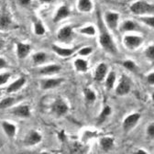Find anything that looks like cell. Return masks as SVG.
Instances as JSON below:
<instances>
[{
    "instance_id": "1",
    "label": "cell",
    "mask_w": 154,
    "mask_h": 154,
    "mask_svg": "<svg viewBox=\"0 0 154 154\" xmlns=\"http://www.w3.org/2000/svg\"><path fill=\"white\" fill-rule=\"evenodd\" d=\"M130 10L135 15L149 14L154 11V6L152 4L148 3L145 0H140V1H137L131 5Z\"/></svg>"
},
{
    "instance_id": "2",
    "label": "cell",
    "mask_w": 154,
    "mask_h": 154,
    "mask_svg": "<svg viewBox=\"0 0 154 154\" xmlns=\"http://www.w3.org/2000/svg\"><path fill=\"white\" fill-rule=\"evenodd\" d=\"M99 42L102 47L110 53H117V48L113 42V40L109 33L106 30H102L101 35L99 37Z\"/></svg>"
},
{
    "instance_id": "3",
    "label": "cell",
    "mask_w": 154,
    "mask_h": 154,
    "mask_svg": "<svg viewBox=\"0 0 154 154\" xmlns=\"http://www.w3.org/2000/svg\"><path fill=\"white\" fill-rule=\"evenodd\" d=\"M51 110L58 117H62V116L65 115L68 112L69 106L63 99H62L61 97H58L53 102L51 106Z\"/></svg>"
},
{
    "instance_id": "4",
    "label": "cell",
    "mask_w": 154,
    "mask_h": 154,
    "mask_svg": "<svg viewBox=\"0 0 154 154\" xmlns=\"http://www.w3.org/2000/svg\"><path fill=\"white\" fill-rule=\"evenodd\" d=\"M124 44L128 50H135L139 48L142 42H143V38L140 36H134V35H126L124 37Z\"/></svg>"
},
{
    "instance_id": "5",
    "label": "cell",
    "mask_w": 154,
    "mask_h": 154,
    "mask_svg": "<svg viewBox=\"0 0 154 154\" xmlns=\"http://www.w3.org/2000/svg\"><path fill=\"white\" fill-rule=\"evenodd\" d=\"M131 89V81L128 76L123 75L121 77V80L116 89V94L118 95H126L129 93Z\"/></svg>"
},
{
    "instance_id": "6",
    "label": "cell",
    "mask_w": 154,
    "mask_h": 154,
    "mask_svg": "<svg viewBox=\"0 0 154 154\" xmlns=\"http://www.w3.org/2000/svg\"><path fill=\"white\" fill-rule=\"evenodd\" d=\"M140 119V113H133L124 119L123 122V128L126 132L131 130L135 126L137 125V123L139 122Z\"/></svg>"
},
{
    "instance_id": "7",
    "label": "cell",
    "mask_w": 154,
    "mask_h": 154,
    "mask_svg": "<svg viewBox=\"0 0 154 154\" xmlns=\"http://www.w3.org/2000/svg\"><path fill=\"white\" fill-rule=\"evenodd\" d=\"M42 141V135L35 131L30 130L24 139V144L25 146H34Z\"/></svg>"
},
{
    "instance_id": "8",
    "label": "cell",
    "mask_w": 154,
    "mask_h": 154,
    "mask_svg": "<svg viewBox=\"0 0 154 154\" xmlns=\"http://www.w3.org/2000/svg\"><path fill=\"white\" fill-rule=\"evenodd\" d=\"M11 114L17 118H22V119H28L31 116L29 106L27 105H20L14 107L11 110Z\"/></svg>"
},
{
    "instance_id": "9",
    "label": "cell",
    "mask_w": 154,
    "mask_h": 154,
    "mask_svg": "<svg viewBox=\"0 0 154 154\" xmlns=\"http://www.w3.org/2000/svg\"><path fill=\"white\" fill-rule=\"evenodd\" d=\"M31 50L30 45L25 44L22 42H17V58L20 60H23L29 54Z\"/></svg>"
},
{
    "instance_id": "10",
    "label": "cell",
    "mask_w": 154,
    "mask_h": 154,
    "mask_svg": "<svg viewBox=\"0 0 154 154\" xmlns=\"http://www.w3.org/2000/svg\"><path fill=\"white\" fill-rule=\"evenodd\" d=\"M63 78H56V79H44L41 81L42 88L44 90L52 89L57 86L61 85V84L63 82Z\"/></svg>"
},
{
    "instance_id": "11",
    "label": "cell",
    "mask_w": 154,
    "mask_h": 154,
    "mask_svg": "<svg viewBox=\"0 0 154 154\" xmlns=\"http://www.w3.org/2000/svg\"><path fill=\"white\" fill-rule=\"evenodd\" d=\"M2 128L4 130V132L6 133L7 136L9 139H13L16 134H17V126L13 123H10L8 121H3L1 123Z\"/></svg>"
},
{
    "instance_id": "12",
    "label": "cell",
    "mask_w": 154,
    "mask_h": 154,
    "mask_svg": "<svg viewBox=\"0 0 154 154\" xmlns=\"http://www.w3.org/2000/svg\"><path fill=\"white\" fill-rule=\"evenodd\" d=\"M26 84V78L25 77H19L18 79H17L16 81H14L12 84H10L8 88H7V93L11 94V93H15L17 91H18L19 89H21L23 87V85H25Z\"/></svg>"
},
{
    "instance_id": "13",
    "label": "cell",
    "mask_w": 154,
    "mask_h": 154,
    "mask_svg": "<svg viewBox=\"0 0 154 154\" xmlns=\"http://www.w3.org/2000/svg\"><path fill=\"white\" fill-rule=\"evenodd\" d=\"M119 19V14L116 12H106V21L110 29H115L118 26Z\"/></svg>"
},
{
    "instance_id": "14",
    "label": "cell",
    "mask_w": 154,
    "mask_h": 154,
    "mask_svg": "<svg viewBox=\"0 0 154 154\" xmlns=\"http://www.w3.org/2000/svg\"><path fill=\"white\" fill-rule=\"evenodd\" d=\"M72 38V29L69 26H66L61 29L58 32V38L62 42H69Z\"/></svg>"
},
{
    "instance_id": "15",
    "label": "cell",
    "mask_w": 154,
    "mask_h": 154,
    "mask_svg": "<svg viewBox=\"0 0 154 154\" xmlns=\"http://www.w3.org/2000/svg\"><path fill=\"white\" fill-rule=\"evenodd\" d=\"M71 14V11L69 9V8L67 6H62L60 7L59 8H58L57 12H56V15L53 18V22L56 23V22H59L61 21L62 19L69 17Z\"/></svg>"
},
{
    "instance_id": "16",
    "label": "cell",
    "mask_w": 154,
    "mask_h": 154,
    "mask_svg": "<svg viewBox=\"0 0 154 154\" xmlns=\"http://www.w3.org/2000/svg\"><path fill=\"white\" fill-rule=\"evenodd\" d=\"M107 72V66L105 63H100L95 70V74H94V80L97 82H101L104 80V78L106 75Z\"/></svg>"
},
{
    "instance_id": "17",
    "label": "cell",
    "mask_w": 154,
    "mask_h": 154,
    "mask_svg": "<svg viewBox=\"0 0 154 154\" xmlns=\"http://www.w3.org/2000/svg\"><path fill=\"white\" fill-rule=\"evenodd\" d=\"M12 25V19L9 13L5 10L0 14V28L8 29Z\"/></svg>"
},
{
    "instance_id": "18",
    "label": "cell",
    "mask_w": 154,
    "mask_h": 154,
    "mask_svg": "<svg viewBox=\"0 0 154 154\" xmlns=\"http://www.w3.org/2000/svg\"><path fill=\"white\" fill-rule=\"evenodd\" d=\"M62 67L58 64H51V65H47L43 68H42L40 70V73L41 74H44V75H51V74H54V73H58L61 71Z\"/></svg>"
},
{
    "instance_id": "19",
    "label": "cell",
    "mask_w": 154,
    "mask_h": 154,
    "mask_svg": "<svg viewBox=\"0 0 154 154\" xmlns=\"http://www.w3.org/2000/svg\"><path fill=\"white\" fill-rule=\"evenodd\" d=\"M52 50H53L54 52H56L58 55L61 56V57H68V56H71L76 51V48L66 49V48H61V47L56 46V45H52Z\"/></svg>"
},
{
    "instance_id": "20",
    "label": "cell",
    "mask_w": 154,
    "mask_h": 154,
    "mask_svg": "<svg viewBox=\"0 0 154 154\" xmlns=\"http://www.w3.org/2000/svg\"><path fill=\"white\" fill-rule=\"evenodd\" d=\"M77 8L81 12L88 13L93 9V3L91 0H78Z\"/></svg>"
},
{
    "instance_id": "21",
    "label": "cell",
    "mask_w": 154,
    "mask_h": 154,
    "mask_svg": "<svg viewBox=\"0 0 154 154\" xmlns=\"http://www.w3.org/2000/svg\"><path fill=\"white\" fill-rule=\"evenodd\" d=\"M100 145H101V148L104 151H108L114 146V139L109 138V137L102 138L100 140Z\"/></svg>"
},
{
    "instance_id": "22",
    "label": "cell",
    "mask_w": 154,
    "mask_h": 154,
    "mask_svg": "<svg viewBox=\"0 0 154 154\" xmlns=\"http://www.w3.org/2000/svg\"><path fill=\"white\" fill-rule=\"evenodd\" d=\"M17 99L18 98L14 97V96H8V97L2 99L0 101V109H6V108L12 106L17 101Z\"/></svg>"
},
{
    "instance_id": "23",
    "label": "cell",
    "mask_w": 154,
    "mask_h": 154,
    "mask_svg": "<svg viewBox=\"0 0 154 154\" xmlns=\"http://www.w3.org/2000/svg\"><path fill=\"white\" fill-rule=\"evenodd\" d=\"M74 67L76 69V71L84 72H86L88 69V63L86 61L83 60V59H76L74 61Z\"/></svg>"
},
{
    "instance_id": "24",
    "label": "cell",
    "mask_w": 154,
    "mask_h": 154,
    "mask_svg": "<svg viewBox=\"0 0 154 154\" xmlns=\"http://www.w3.org/2000/svg\"><path fill=\"white\" fill-rule=\"evenodd\" d=\"M110 114H111V107L109 106H106L104 107V109L102 110V112L100 113L98 119H97V125L103 124Z\"/></svg>"
},
{
    "instance_id": "25",
    "label": "cell",
    "mask_w": 154,
    "mask_h": 154,
    "mask_svg": "<svg viewBox=\"0 0 154 154\" xmlns=\"http://www.w3.org/2000/svg\"><path fill=\"white\" fill-rule=\"evenodd\" d=\"M84 93H85V100L88 104H92L95 101L96 99V94L95 93L89 89V88H85L84 90Z\"/></svg>"
},
{
    "instance_id": "26",
    "label": "cell",
    "mask_w": 154,
    "mask_h": 154,
    "mask_svg": "<svg viewBox=\"0 0 154 154\" xmlns=\"http://www.w3.org/2000/svg\"><path fill=\"white\" fill-rule=\"evenodd\" d=\"M137 29V24L134 23L132 20H126L120 27L121 31H132Z\"/></svg>"
},
{
    "instance_id": "27",
    "label": "cell",
    "mask_w": 154,
    "mask_h": 154,
    "mask_svg": "<svg viewBox=\"0 0 154 154\" xmlns=\"http://www.w3.org/2000/svg\"><path fill=\"white\" fill-rule=\"evenodd\" d=\"M116 82V72L111 71L108 75H107V78L106 80V87L107 90H110L113 88L114 86V84Z\"/></svg>"
},
{
    "instance_id": "28",
    "label": "cell",
    "mask_w": 154,
    "mask_h": 154,
    "mask_svg": "<svg viewBox=\"0 0 154 154\" xmlns=\"http://www.w3.org/2000/svg\"><path fill=\"white\" fill-rule=\"evenodd\" d=\"M47 59V55L44 52H37L32 56V60L35 63L37 64H40L46 61Z\"/></svg>"
},
{
    "instance_id": "29",
    "label": "cell",
    "mask_w": 154,
    "mask_h": 154,
    "mask_svg": "<svg viewBox=\"0 0 154 154\" xmlns=\"http://www.w3.org/2000/svg\"><path fill=\"white\" fill-rule=\"evenodd\" d=\"M34 30H35V34L38 35V36H42L45 34V28L43 26V24L42 23V21L40 20H37L34 24Z\"/></svg>"
},
{
    "instance_id": "30",
    "label": "cell",
    "mask_w": 154,
    "mask_h": 154,
    "mask_svg": "<svg viewBox=\"0 0 154 154\" xmlns=\"http://www.w3.org/2000/svg\"><path fill=\"white\" fill-rule=\"evenodd\" d=\"M123 66L125 68H127L128 70L131 71V72H137L138 70V67L136 65V63H135L133 61H130V60H127L123 63Z\"/></svg>"
},
{
    "instance_id": "31",
    "label": "cell",
    "mask_w": 154,
    "mask_h": 154,
    "mask_svg": "<svg viewBox=\"0 0 154 154\" xmlns=\"http://www.w3.org/2000/svg\"><path fill=\"white\" fill-rule=\"evenodd\" d=\"M80 32L82 34H86V35H89V36H94V35H95L96 30H95L94 27H93V26H87V27H85V28L81 29H80Z\"/></svg>"
},
{
    "instance_id": "32",
    "label": "cell",
    "mask_w": 154,
    "mask_h": 154,
    "mask_svg": "<svg viewBox=\"0 0 154 154\" xmlns=\"http://www.w3.org/2000/svg\"><path fill=\"white\" fill-rule=\"evenodd\" d=\"M11 77L10 72H4V73H0V85H3L7 84Z\"/></svg>"
},
{
    "instance_id": "33",
    "label": "cell",
    "mask_w": 154,
    "mask_h": 154,
    "mask_svg": "<svg viewBox=\"0 0 154 154\" xmlns=\"http://www.w3.org/2000/svg\"><path fill=\"white\" fill-rule=\"evenodd\" d=\"M142 22H144L146 25H148L150 28H153L154 26V17H144L140 18Z\"/></svg>"
},
{
    "instance_id": "34",
    "label": "cell",
    "mask_w": 154,
    "mask_h": 154,
    "mask_svg": "<svg viewBox=\"0 0 154 154\" xmlns=\"http://www.w3.org/2000/svg\"><path fill=\"white\" fill-rule=\"evenodd\" d=\"M145 55L149 60L153 61V59H154V46L153 45L148 47V49L145 51Z\"/></svg>"
},
{
    "instance_id": "35",
    "label": "cell",
    "mask_w": 154,
    "mask_h": 154,
    "mask_svg": "<svg viewBox=\"0 0 154 154\" xmlns=\"http://www.w3.org/2000/svg\"><path fill=\"white\" fill-rule=\"evenodd\" d=\"M92 48L91 47H85V48H83V49H81L80 50V51H79V54L80 55H84V56H86V55H88V54H90L91 52H92Z\"/></svg>"
},
{
    "instance_id": "36",
    "label": "cell",
    "mask_w": 154,
    "mask_h": 154,
    "mask_svg": "<svg viewBox=\"0 0 154 154\" xmlns=\"http://www.w3.org/2000/svg\"><path fill=\"white\" fill-rule=\"evenodd\" d=\"M147 133L149 135V137L153 138V136H154V124L153 123H151V124L149 125L148 129H147Z\"/></svg>"
},
{
    "instance_id": "37",
    "label": "cell",
    "mask_w": 154,
    "mask_h": 154,
    "mask_svg": "<svg viewBox=\"0 0 154 154\" xmlns=\"http://www.w3.org/2000/svg\"><path fill=\"white\" fill-rule=\"evenodd\" d=\"M147 81L151 85L154 84V72H151L150 73H149V75L147 76Z\"/></svg>"
},
{
    "instance_id": "38",
    "label": "cell",
    "mask_w": 154,
    "mask_h": 154,
    "mask_svg": "<svg viewBox=\"0 0 154 154\" xmlns=\"http://www.w3.org/2000/svg\"><path fill=\"white\" fill-rule=\"evenodd\" d=\"M8 66V62L4 59V58L0 57V70H1V69H5Z\"/></svg>"
},
{
    "instance_id": "39",
    "label": "cell",
    "mask_w": 154,
    "mask_h": 154,
    "mask_svg": "<svg viewBox=\"0 0 154 154\" xmlns=\"http://www.w3.org/2000/svg\"><path fill=\"white\" fill-rule=\"evenodd\" d=\"M31 0H18V3L20 4L22 7H27L30 4Z\"/></svg>"
},
{
    "instance_id": "40",
    "label": "cell",
    "mask_w": 154,
    "mask_h": 154,
    "mask_svg": "<svg viewBox=\"0 0 154 154\" xmlns=\"http://www.w3.org/2000/svg\"><path fill=\"white\" fill-rule=\"evenodd\" d=\"M5 47V42L2 40L1 38H0V51L3 50V48Z\"/></svg>"
},
{
    "instance_id": "41",
    "label": "cell",
    "mask_w": 154,
    "mask_h": 154,
    "mask_svg": "<svg viewBox=\"0 0 154 154\" xmlns=\"http://www.w3.org/2000/svg\"><path fill=\"white\" fill-rule=\"evenodd\" d=\"M137 154H146V152H145V150H143V149H139V150L137 151Z\"/></svg>"
},
{
    "instance_id": "42",
    "label": "cell",
    "mask_w": 154,
    "mask_h": 154,
    "mask_svg": "<svg viewBox=\"0 0 154 154\" xmlns=\"http://www.w3.org/2000/svg\"><path fill=\"white\" fill-rule=\"evenodd\" d=\"M42 3H51L52 0H40Z\"/></svg>"
},
{
    "instance_id": "43",
    "label": "cell",
    "mask_w": 154,
    "mask_h": 154,
    "mask_svg": "<svg viewBox=\"0 0 154 154\" xmlns=\"http://www.w3.org/2000/svg\"><path fill=\"white\" fill-rule=\"evenodd\" d=\"M1 94H2V93H1V91H0V96H1Z\"/></svg>"
}]
</instances>
